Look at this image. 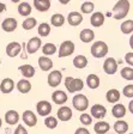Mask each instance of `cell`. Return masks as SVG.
Here are the masks:
<instances>
[{
	"label": "cell",
	"instance_id": "1",
	"mask_svg": "<svg viewBox=\"0 0 133 134\" xmlns=\"http://www.w3.org/2000/svg\"><path fill=\"white\" fill-rule=\"evenodd\" d=\"M130 3L128 0H119L113 7V16L115 19H122L130 12Z\"/></svg>",
	"mask_w": 133,
	"mask_h": 134
},
{
	"label": "cell",
	"instance_id": "2",
	"mask_svg": "<svg viewBox=\"0 0 133 134\" xmlns=\"http://www.w3.org/2000/svg\"><path fill=\"white\" fill-rule=\"evenodd\" d=\"M65 86H66L67 91L71 93H75L77 91H81L83 89L84 84L82 79H77V78H72V77H67L65 79Z\"/></svg>",
	"mask_w": 133,
	"mask_h": 134
},
{
	"label": "cell",
	"instance_id": "3",
	"mask_svg": "<svg viewBox=\"0 0 133 134\" xmlns=\"http://www.w3.org/2000/svg\"><path fill=\"white\" fill-rule=\"evenodd\" d=\"M108 53V46L103 41H97L95 42L91 47V54L95 58H103Z\"/></svg>",
	"mask_w": 133,
	"mask_h": 134
},
{
	"label": "cell",
	"instance_id": "4",
	"mask_svg": "<svg viewBox=\"0 0 133 134\" xmlns=\"http://www.w3.org/2000/svg\"><path fill=\"white\" fill-rule=\"evenodd\" d=\"M72 103L75 109H77L78 111H85L89 107V100L86 98V96L84 95H76L73 97Z\"/></svg>",
	"mask_w": 133,
	"mask_h": 134
},
{
	"label": "cell",
	"instance_id": "5",
	"mask_svg": "<svg viewBox=\"0 0 133 134\" xmlns=\"http://www.w3.org/2000/svg\"><path fill=\"white\" fill-rule=\"evenodd\" d=\"M75 52V43L71 41H65L61 43L60 49H59V56L60 58H65L68 56Z\"/></svg>",
	"mask_w": 133,
	"mask_h": 134
},
{
	"label": "cell",
	"instance_id": "6",
	"mask_svg": "<svg viewBox=\"0 0 133 134\" xmlns=\"http://www.w3.org/2000/svg\"><path fill=\"white\" fill-rule=\"evenodd\" d=\"M36 110L41 116H48L52 111V104L48 100H40L36 105Z\"/></svg>",
	"mask_w": 133,
	"mask_h": 134
},
{
	"label": "cell",
	"instance_id": "7",
	"mask_svg": "<svg viewBox=\"0 0 133 134\" xmlns=\"http://www.w3.org/2000/svg\"><path fill=\"white\" fill-rule=\"evenodd\" d=\"M103 70L107 74H114V73H116L118 71V64L115 61V59L113 58H108L105 59L104 64H103Z\"/></svg>",
	"mask_w": 133,
	"mask_h": 134
},
{
	"label": "cell",
	"instance_id": "8",
	"mask_svg": "<svg viewBox=\"0 0 133 134\" xmlns=\"http://www.w3.org/2000/svg\"><path fill=\"white\" fill-rule=\"evenodd\" d=\"M61 79H62V74H61L60 71H53L52 73L48 74V85L52 87L58 86L61 83Z\"/></svg>",
	"mask_w": 133,
	"mask_h": 134
},
{
	"label": "cell",
	"instance_id": "9",
	"mask_svg": "<svg viewBox=\"0 0 133 134\" xmlns=\"http://www.w3.org/2000/svg\"><path fill=\"white\" fill-rule=\"evenodd\" d=\"M20 50H22L20 43H18V42H10L7 44V47H6V54L10 58H14V56H17L20 53Z\"/></svg>",
	"mask_w": 133,
	"mask_h": 134
},
{
	"label": "cell",
	"instance_id": "10",
	"mask_svg": "<svg viewBox=\"0 0 133 134\" xmlns=\"http://www.w3.org/2000/svg\"><path fill=\"white\" fill-rule=\"evenodd\" d=\"M40 47H41V38L40 37H33L26 44V52L29 54H34L40 49Z\"/></svg>",
	"mask_w": 133,
	"mask_h": 134
},
{
	"label": "cell",
	"instance_id": "11",
	"mask_svg": "<svg viewBox=\"0 0 133 134\" xmlns=\"http://www.w3.org/2000/svg\"><path fill=\"white\" fill-rule=\"evenodd\" d=\"M23 121H24V123H26V126L34 127L37 123V117L31 110H25L23 113Z\"/></svg>",
	"mask_w": 133,
	"mask_h": 134
},
{
	"label": "cell",
	"instance_id": "12",
	"mask_svg": "<svg viewBox=\"0 0 133 134\" xmlns=\"http://www.w3.org/2000/svg\"><path fill=\"white\" fill-rule=\"evenodd\" d=\"M107 114V109L104 108L101 104H95L91 107V115L95 119H98V120H102L103 117Z\"/></svg>",
	"mask_w": 133,
	"mask_h": 134
},
{
	"label": "cell",
	"instance_id": "13",
	"mask_svg": "<svg viewBox=\"0 0 133 134\" xmlns=\"http://www.w3.org/2000/svg\"><path fill=\"white\" fill-rule=\"evenodd\" d=\"M72 115H73V113L68 107H61V108H59V110H58V119L60 121L71 120Z\"/></svg>",
	"mask_w": 133,
	"mask_h": 134
},
{
	"label": "cell",
	"instance_id": "14",
	"mask_svg": "<svg viewBox=\"0 0 133 134\" xmlns=\"http://www.w3.org/2000/svg\"><path fill=\"white\" fill-rule=\"evenodd\" d=\"M1 28L6 32H12L17 28V20L14 18H6L3 22V24H1Z\"/></svg>",
	"mask_w": 133,
	"mask_h": 134
},
{
	"label": "cell",
	"instance_id": "15",
	"mask_svg": "<svg viewBox=\"0 0 133 134\" xmlns=\"http://www.w3.org/2000/svg\"><path fill=\"white\" fill-rule=\"evenodd\" d=\"M14 89V83L11 78H5L0 84V91L3 93H10Z\"/></svg>",
	"mask_w": 133,
	"mask_h": 134
},
{
	"label": "cell",
	"instance_id": "16",
	"mask_svg": "<svg viewBox=\"0 0 133 134\" xmlns=\"http://www.w3.org/2000/svg\"><path fill=\"white\" fill-rule=\"evenodd\" d=\"M67 20H68L70 25L77 26V25H79L83 22V16L79 12H70L68 17H67Z\"/></svg>",
	"mask_w": 133,
	"mask_h": 134
},
{
	"label": "cell",
	"instance_id": "17",
	"mask_svg": "<svg viewBox=\"0 0 133 134\" xmlns=\"http://www.w3.org/2000/svg\"><path fill=\"white\" fill-rule=\"evenodd\" d=\"M5 121L8 125H16L19 121V114L16 110H8L5 114Z\"/></svg>",
	"mask_w": 133,
	"mask_h": 134
},
{
	"label": "cell",
	"instance_id": "18",
	"mask_svg": "<svg viewBox=\"0 0 133 134\" xmlns=\"http://www.w3.org/2000/svg\"><path fill=\"white\" fill-rule=\"evenodd\" d=\"M34 6L37 11L46 12L50 8V0H34Z\"/></svg>",
	"mask_w": 133,
	"mask_h": 134
},
{
	"label": "cell",
	"instance_id": "19",
	"mask_svg": "<svg viewBox=\"0 0 133 134\" xmlns=\"http://www.w3.org/2000/svg\"><path fill=\"white\" fill-rule=\"evenodd\" d=\"M52 99L55 104H64V103H66V100H67V95L64 91L58 90V91H55L52 95Z\"/></svg>",
	"mask_w": 133,
	"mask_h": 134
},
{
	"label": "cell",
	"instance_id": "20",
	"mask_svg": "<svg viewBox=\"0 0 133 134\" xmlns=\"http://www.w3.org/2000/svg\"><path fill=\"white\" fill-rule=\"evenodd\" d=\"M79 38H81V41L84 42V43H89V42H91L92 40L95 38V34H94V31L90 30V29H84V30L81 31Z\"/></svg>",
	"mask_w": 133,
	"mask_h": 134
},
{
	"label": "cell",
	"instance_id": "21",
	"mask_svg": "<svg viewBox=\"0 0 133 134\" xmlns=\"http://www.w3.org/2000/svg\"><path fill=\"white\" fill-rule=\"evenodd\" d=\"M111 114H113L114 117H116V119H121L126 115V108L124 104H115L111 109Z\"/></svg>",
	"mask_w": 133,
	"mask_h": 134
},
{
	"label": "cell",
	"instance_id": "22",
	"mask_svg": "<svg viewBox=\"0 0 133 134\" xmlns=\"http://www.w3.org/2000/svg\"><path fill=\"white\" fill-rule=\"evenodd\" d=\"M90 22H91L92 26H101L104 23V14L101 12H95L90 18Z\"/></svg>",
	"mask_w": 133,
	"mask_h": 134
},
{
	"label": "cell",
	"instance_id": "23",
	"mask_svg": "<svg viewBox=\"0 0 133 134\" xmlns=\"http://www.w3.org/2000/svg\"><path fill=\"white\" fill-rule=\"evenodd\" d=\"M110 127H109L108 122H104V121H98L96 125L94 126V131L96 132L97 134H104L107 132H109Z\"/></svg>",
	"mask_w": 133,
	"mask_h": 134
},
{
	"label": "cell",
	"instance_id": "24",
	"mask_svg": "<svg viewBox=\"0 0 133 134\" xmlns=\"http://www.w3.org/2000/svg\"><path fill=\"white\" fill-rule=\"evenodd\" d=\"M39 66L42 71H49L53 67V61L47 56H41L39 59Z\"/></svg>",
	"mask_w": 133,
	"mask_h": 134
},
{
	"label": "cell",
	"instance_id": "25",
	"mask_svg": "<svg viewBox=\"0 0 133 134\" xmlns=\"http://www.w3.org/2000/svg\"><path fill=\"white\" fill-rule=\"evenodd\" d=\"M107 100L109 103H116L120 100V92L116 89H111L107 92V96H105Z\"/></svg>",
	"mask_w": 133,
	"mask_h": 134
},
{
	"label": "cell",
	"instance_id": "26",
	"mask_svg": "<svg viewBox=\"0 0 133 134\" xmlns=\"http://www.w3.org/2000/svg\"><path fill=\"white\" fill-rule=\"evenodd\" d=\"M17 89H18L19 92H22V93H28L31 90V84L29 80L22 79V80H19L18 84H17Z\"/></svg>",
	"mask_w": 133,
	"mask_h": 134
},
{
	"label": "cell",
	"instance_id": "27",
	"mask_svg": "<svg viewBox=\"0 0 133 134\" xmlns=\"http://www.w3.org/2000/svg\"><path fill=\"white\" fill-rule=\"evenodd\" d=\"M86 84L90 89H97L100 86V78L96 74H90L86 78Z\"/></svg>",
	"mask_w": 133,
	"mask_h": 134
},
{
	"label": "cell",
	"instance_id": "28",
	"mask_svg": "<svg viewBox=\"0 0 133 134\" xmlns=\"http://www.w3.org/2000/svg\"><path fill=\"white\" fill-rule=\"evenodd\" d=\"M114 129H115L116 133L124 134V133H126V132L128 131V125H127V122H125V121L119 120V121L115 122V125H114Z\"/></svg>",
	"mask_w": 133,
	"mask_h": 134
},
{
	"label": "cell",
	"instance_id": "29",
	"mask_svg": "<svg viewBox=\"0 0 133 134\" xmlns=\"http://www.w3.org/2000/svg\"><path fill=\"white\" fill-rule=\"evenodd\" d=\"M19 71L26 78H31V77H34V74H35V68H34L31 65H23V66L19 67Z\"/></svg>",
	"mask_w": 133,
	"mask_h": 134
},
{
	"label": "cell",
	"instance_id": "30",
	"mask_svg": "<svg viewBox=\"0 0 133 134\" xmlns=\"http://www.w3.org/2000/svg\"><path fill=\"white\" fill-rule=\"evenodd\" d=\"M73 65L77 68H84V67L88 66V59L84 55H78L73 59Z\"/></svg>",
	"mask_w": 133,
	"mask_h": 134
},
{
	"label": "cell",
	"instance_id": "31",
	"mask_svg": "<svg viewBox=\"0 0 133 134\" xmlns=\"http://www.w3.org/2000/svg\"><path fill=\"white\" fill-rule=\"evenodd\" d=\"M18 13L23 17H28L31 13V6L28 3H22L18 6Z\"/></svg>",
	"mask_w": 133,
	"mask_h": 134
},
{
	"label": "cell",
	"instance_id": "32",
	"mask_svg": "<svg viewBox=\"0 0 133 134\" xmlns=\"http://www.w3.org/2000/svg\"><path fill=\"white\" fill-rule=\"evenodd\" d=\"M50 23H52V25H54V26H61V25L65 23V18L62 14L55 13L50 17Z\"/></svg>",
	"mask_w": 133,
	"mask_h": 134
},
{
	"label": "cell",
	"instance_id": "33",
	"mask_svg": "<svg viewBox=\"0 0 133 134\" xmlns=\"http://www.w3.org/2000/svg\"><path fill=\"white\" fill-rule=\"evenodd\" d=\"M50 34V25L48 23H41L39 26V35L42 37H46Z\"/></svg>",
	"mask_w": 133,
	"mask_h": 134
},
{
	"label": "cell",
	"instance_id": "34",
	"mask_svg": "<svg viewBox=\"0 0 133 134\" xmlns=\"http://www.w3.org/2000/svg\"><path fill=\"white\" fill-rule=\"evenodd\" d=\"M121 31L124 34H132L133 31V20L132 19H128L126 22H124L121 24Z\"/></svg>",
	"mask_w": 133,
	"mask_h": 134
},
{
	"label": "cell",
	"instance_id": "35",
	"mask_svg": "<svg viewBox=\"0 0 133 134\" xmlns=\"http://www.w3.org/2000/svg\"><path fill=\"white\" fill-rule=\"evenodd\" d=\"M42 52H43L44 55H53L56 52V47L53 43H46L42 48Z\"/></svg>",
	"mask_w": 133,
	"mask_h": 134
},
{
	"label": "cell",
	"instance_id": "36",
	"mask_svg": "<svg viewBox=\"0 0 133 134\" xmlns=\"http://www.w3.org/2000/svg\"><path fill=\"white\" fill-rule=\"evenodd\" d=\"M120 73H121V75H122V78L124 79L130 80V81L133 80V70H132V67H125V68H122Z\"/></svg>",
	"mask_w": 133,
	"mask_h": 134
},
{
	"label": "cell",
	"instance_id": "37",
	"mask_svg": "<svg viewBox=\"0 0 133 134\" xmlns=\"http://www.w3.org/2000/svg\"><path fill=\"white\" fill-rule=\"evenodd\" d=\"M44 125H46L47 128L54 129V128H56V126H58V120L53 116H47L46 120H44Z\"/></svg>",
	"mask_w": 133,
	"mask_h": 134
},
{
	"label": "cell",
	"instance_id": "38",
	"mask_svg": "<svg viewBox=\"0 0 133 134\" xmlns=\"http://www.w3.org/2000/svg\"><path fill=\"white\" fill-rule=\"evenodd\" d=\"M36 25V19L35 18H26V19L23 22V29L25 30H31L33 28H35Z\"/></svg>",
	"mask_w": 133,
	"mask_h": 134
},
{
	"label": "cell",
	"instance_id": "39",
	"mask_svg": "<svg viewBox=\"0 0 133 134\" xmlns=\"http://www.w3.org/2000/svg\"><path fill=\"white\" fill-rule=\"evenodd\" d=\"M94 4L91 3V1H86V3H83L82 4V7H81V10H82V12L83 13H90V12H92L94 11Z\"/></svg>",
	"mask_w": 133,
	"mask_h": 134
},
{
	"label": "cell",
	"instance_id": "40",
	"mask_svg": "<svg viewBox=\"0 0 133 134\" xmlns=\"http://www.w3.org/2000/svg\"><path fill=\"white\" fill-rule=\"evenodd\" d=\"M81 122L83 123V125L88 126V125H90V123H92V117L89 114H82L81 115Z\"/></svg>",
	"mask_w": 133,
	"mask_h": 134
},
{
	"label": "cell",
	"instance_id": "41",
	"mask_svg": "<svg viewBox=\"0 0 133 134\" xmlns=\"http://www.w3.org/2000/svg\"><path fill=\"white\" fill-rule=\"evenodd\" d=\"M124 95H125L126 97H130V98L133 97V85L132 84L125 86V89H124Z\"/></svg>",
	"mask_w": 133,
	"mask_h": 134
},
{
	"label": "cell",
	"instance_id": "42",
	"mask_svg": "<svg viewBox=\"0 0 133 134\" xmlns=\"http://www.w3.org/2000/svg\"><path fill=\"white\" fill-rule=\"evenodd\" d=\"M14 134H28V132H26V129H25L22 125H18L16 131H14Z\"/></svg>",
	"mask_w": 133,
	"mask_h": 134
},
{
	"label": "cell",
	"instance_id": "43",
	"mask_svg": "<svg viewBox=\"0 0 133 134\" xmlns=\"http://www.w3.org/2000/svg\"><path fill=\"white\" fill-rule=\"evenodd\" d=\"M125 59H126V61L130 64V66H132V65H133V53H132V52L126 54V58Z\"/></svg>",
	"mask_w": 133,
	"mask_h": 134
},
{
	"label": "cell",
	"instance_id": "44",
	"mask_svg": "<svg viewBox=\"0 0 133 134\" xmlns=\"http://www.w3.org/2000/svg\"><path fill=\"white\" fill-rule=\"evenodd\" d=\"M75 134H90V132H89L86 128L82 127V128H78L77 131H76V133H75Z\"/></svg>",
	"mask_w": 133,
	"mask_h": 134
},
{
	"label": "cell",
	"instance_id": "45",
	"mask_svg": "<svg viewBox=\"0 0 133 134\" xmlns=\"http://www.w3.org/2000/svg\"><path fill=\"white\" fill-rule=\"evenodd\" d=\"M5 8H6V6H5V4H3V3H0V13L3 11H5Z\"/></svg>",
	"mask_w": 133,
	"mask_h": 134
},
{
	"label": "cell",
	"instance_id": "46",
	"mask_svg": "<svg viewBox=\"0 0 133 134\" xmlns=\"http://www.w3.org/2000/svg\"><path fill=\"white\" fill-rule=\"evenodd\" d=\"M59 1H60V3L62 4V5H66V4H68V3H70V0H59Z\"/></svg>",
	"mask_w": 133,
	"mask_h": 134
},
{
	"label": "cell",
	"instance_id": "47",
	"mask_svg": "<svg viewBox=\"0 0 133 134\" xmlns=\"http://www.w3.org/2000/svg\"><path fill=\"white\" fill-rule=\"evenodd\" d=\"M132 104H133V102H131V103H130V110H131V113H132Z\"/></svg>",
	"mask_w": 133,
	"mask_h": 134
},
{
	"label": "cell",
	"instance_id": "48",
	"mask_svg": "<svg viewBox=\"0 0 133 134\" xmlns=\"http://www.w3.org/2000/svg\"><path fill=\"white\" fill-rule=\"evenodd\" d=\"M19 0H12V3H18Z\"/></svg>",
	"mask_w": 133,
	"mask_h": 134
},
{
	"label": "cell",
	"instance_id": "49",
	"mask_svg": "<svg viewBox=\"0 0 133 134\" xmlns=\"http://www.w3.org/2000/svg\"><path fill=\"white\" fill-rule=\"evenodd\" d=\"M1 125H3V121H1V119H0V128H1Z\"/></svg>",
	"mask_w": 133,
	"mask_h": 134
},
{
	"label": "cell",
	"instance_id": "50",
	"mask_svg": "<svg viewBox=\"0 0 133 134\" xmlns=\"http://www.w3.org/2000/svg\"><path fill=\"white\" fill-rule=\"evenodd\" d=\"M109 134H111V133H109Z\"/></svg>",
	"mask_w": 133,
	"mask_h": 134
}]
</instances>
